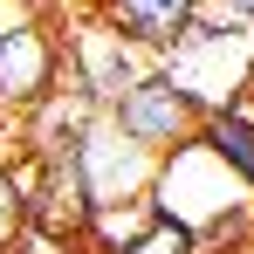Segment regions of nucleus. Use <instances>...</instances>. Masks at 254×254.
I'll list each match as a JSON object with an SVG mask.
<instances>
[{
  "label": "nucleus",
  "mask_w": 254,
  "mask_h": 254,
  "mask_svg": "<svg viewBox=\"0 0 254 254\" xmlns=\"http://www.w3.org/2000/svg\"><path fill=\"white\" fill-rule=\"evenodd\" d=\"M96 14L137 42L144 55H165V48L186 42V28H192V0H96Z\"/></svg>",
  "instance_id": "423d86ee"
},
{
  "label": "nucleus",
  "mask_w": 254,
  "mask_h": 254,
  "mask_svg": "<svg viewBox=\"0 0 254 254\" xmlns=\"http://www.w3.org/2000/svg\"><path fill=\"white\" fill-rule=\"evenodd\" d=\"M144 192H151V206L165 213V220L192 227L213 254L254 234V186L227 165L220 151H213L199 130H192L186 144L158 151V165H151V186H144Z\"/></svg>",
  "instance_id": "f257e3e1"
},
{
  "label": "nucleus",
  "mask_w": 254,
  "mask_h": 254,
  "mask_svg": "<svg viewBox=\"0 0 254 254\" xmlns=\"http://www.w3.org/2000/svg\"><path fill=\"white\" fill-rule=\"evenodd\" d=\"M7 254H83V241H76V234H55V227H42V220H28Z\"/></svg>",
  "instance_id": "1a4fd4ad"
},
{
  "label": "nucleus",
  "mask_w": 254,
  "mask_h": 254,
  "mask_svg": "<svg viewBox=\"0 0 254 254\" xmlns=\"http://www.w3.org/2000/svg\"><path fill=\"white\" fill-rule=\"evenodd\" d=\"M199 137H206L213 151H220V158H227V165L254 186V103H248V96L213 103L206 117H199Z\"/></svg>",
  "instance_id": "0eeeda50"
},
{
  "label": "nucleus",
  "mask_w": 254,
  "mask_h": 254,
  "mask_svg": "<svg viewBox=\"0 0 254 254\" xmlns=\"http://www.w3.org/2000/svg\"><path fill=\"white\" fill-rule=\"evenodd\" d=\"M220 254H254V241H234V248H220Z\"/></svg>",
  "instance_id": "9b49d317"
},
{
  "label": "nucleus",
  "mask_w": 254,
  "mask_h": 254,
  "mask_svg": "<svg viewBox=\"0 0 254 254\" xmlns=\"http://www.w3.org/2000/svg\"><path fill=\"white\" fill-rule=\"evenodd\" d=\"M151 62H158V55H144L137 42H124V35L103 21V14H89L83 28L62 42V76H69L76 89H89L96 103H110L124 83H137Z\"/></svg>",
  "instance_id": "20e7f679"
},
{
  "label": "nucleus",
  "mask_w": 254,
  "mask_h": 254,
  "mask_svg": "<svg viewBox=\"0 0 254 254\" xmlns=\"http://www.w3.org/2000/svg\"><path fill=\"white\" fill-rule=\"evenodd\" d=\"M192 28L199 35H254V0H192Z\"/></svg>",
  "instance_id": "6e6552de"
},
{
  "label": "nucleus",
  "mask_w": 254,
  "mask_h": 254,
  "mask_svg": "<svg viewBox=\"0 0 254 254\" xmlns=\"http://www.w3.org/2000/svg\"><path fill=\"white\" fill-rule=\"evenodd\" d=\"M103 110H110V124L124 130L130 144H144V151H172V144H186V137L199 130V117H206L165 69H144V76L124 83Z\"/></svg>",
  "instance_id": "f03ea898"
},
{
  "label": "nucleus",
  "mask_w": 254,
  "mask_h": 254,
  "mask_svg": "<svg viewBox=\"0 0 254 254\" xmlns=\"http://www.w3.org/2000/svg\"><path fill=\"white\" fill-rule=\"evenodd\" d=\"M28 227V199H21V186H14V172L0 165V254L14 248V234Z\"/></svg>",
  "instance_id": "9d476101"
},
{
  "label": "nucleus",
  "mask_w": 254,
  "mask_h": 254,
  "mask_svg": "<svg viewBox=\"0 0 254 254\" xmlns=\"http://www.w3.org/2000/svg\"><path fill=\"white\" fill-rule=\"evenodd\" d=\"M76 165H83V186H89V206H103V199H130V192H144L151 186V165H158V151H144V144H130L124 130L110 124V110H96V124L76 137V151H69Z\"/></svg>",
  "instance_id": "39448f33"
},
{
  "label": "nucleus",
  "mask_w": 254,
  "mask_h": 254,
  "mask_svg": "<svg viewBox=\"0 0 254 254\" xmlns=\"http://www.w3.org/2000/svg\"><path fill=\"white\" fill-rule=\"evenodd\" d=\"M62 83V35L42 14H21L0 28V110L21 117L28 103H42L48 89Z\"/></svg>",
  "instance_id": "7ed1b4c3"
}]
</instances>
